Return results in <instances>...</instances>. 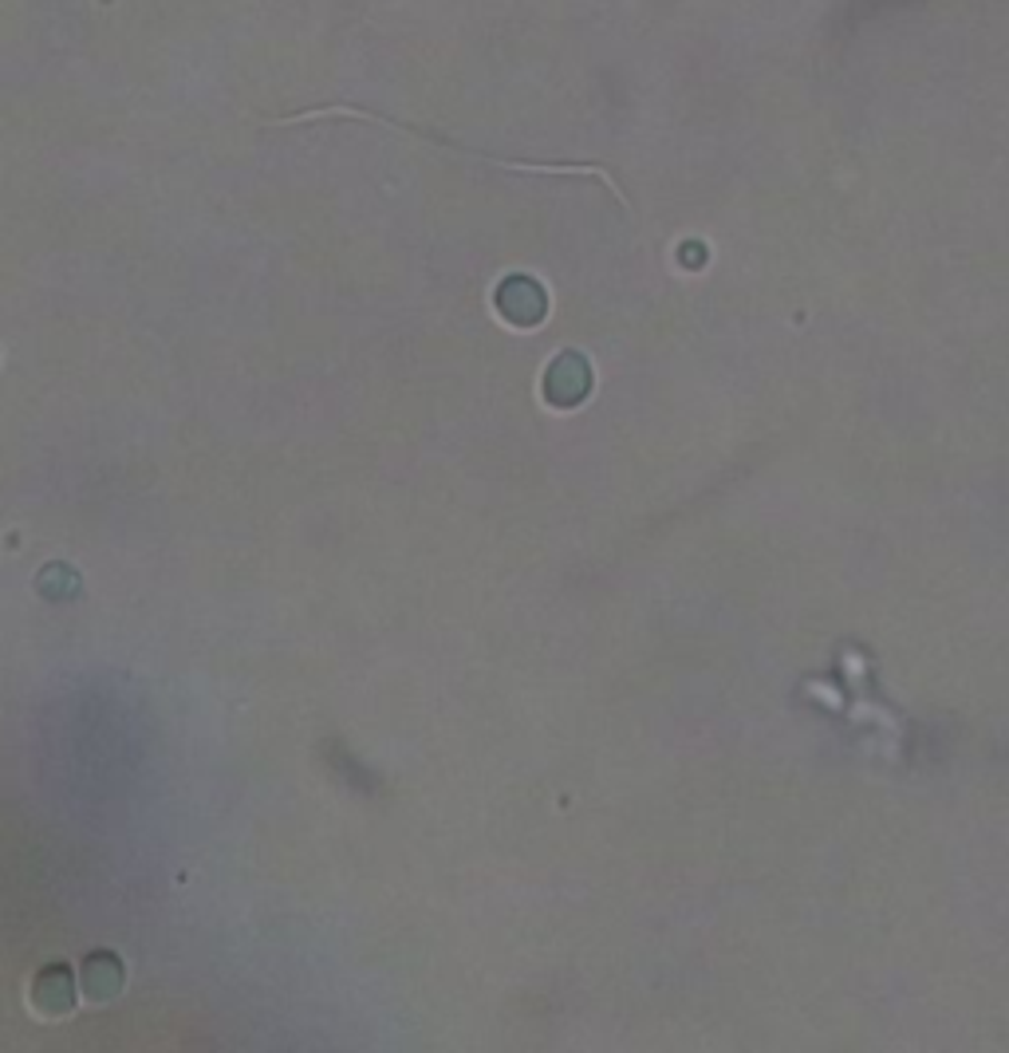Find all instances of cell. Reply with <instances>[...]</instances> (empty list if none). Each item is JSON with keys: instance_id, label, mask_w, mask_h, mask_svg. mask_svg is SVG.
<instances>
[{"instance_id": "cell-2", "label": "cell", "mask_w": 1009, "mask_h": 1053, "mask_svg": "<svg viewBox=\"0 0 1009 1053\" xmlns=\"http://www.w3.org/2000/svg\"><path fill=\"white\" fill-rule=\"evenodd\" d=\"M497 308L505 312V319H513L517 328H533V324H541L544 319L548 301H544V288L536 285V281L510 277L497 288Z\"/></svg>"}, {"instance_id": "cell-3", "label": "cell", "mask_w": 1009, "mask_h": 1053, "mask_svg": "<svg viewBox=\"0 0 1009 1053\" xmlns=\"http://www.w3.org/2000/svg\"><path fill=\"white\" fill-rule=\"evenodd\" d=\"M36 1006L43 1014H68L71 1011V975L68 967H43L40 978H36Z\"/></svg>"}, {"instance_id": "cell-4", "label": "cell", "mask_w": 1009, "mask_h": 1053, "mask_svg": "<svg viewBox=\"0 0 1009 1053\" xmlns=\"http://www.w3.org/2000/svg\"><path fill=\"white\" fill-rule=\"evenodd\" d=\"M83 983H87V994H91V998H111V994L122 986V963L111 955V951H99V955L87 958Z\"/></svg>"}, {"instance_id": "cell-1", "label": "cell", "mask_w": 1009, "mask_h": 1053, "mask_svg": "<svg viewBox=\"0 0 1009 1053\" xmlns=\"http://www.w3.org/2000/svg\"><path fill=\"white\" fill-rule=\"evenodd\" d=\"M587 391H592V367H587V360L576 352H564L561 360L548 367V375H544V398L553 406L584 403Z\"/></svg>"}]
</instances>
